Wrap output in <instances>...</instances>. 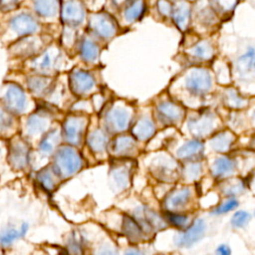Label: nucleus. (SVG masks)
Wrapping results in <instances>:
<instances>
[{
	"label": "nucleus",
	"instance_id": "27",
	"mask_svg": "<svg viewBox=\"0 0 255 255\" xmlns=\"http://www.w3.org/2000/svg\"><path fill=\"white\" fill-rule=\"evenodd\" d=\"M144 10V3L142 0H136L131 3L125 10V18L128 22H132L138 19Z\"/></svg>",
	"mask_w": 255,
	"mask_h": 255
},
{
	"label": "nucleus",
	"instance_id": "33",
	"mask_svg": "<svg viewBox=\"0 0 255 255\" xmlns=\"http://www.w3.org/2000/svg\"><path fill=\"white\" fill-rule=\"evenodd\" d=\"M57 136L56 130L49 132L39 143V149L43 153H50L54 149V143Z\"/></svg>",
	"mask_w": 255,
	"mask_h": 255
},
{
	"label": "nucleus",
	"instance_id": "12",
	"mask_svg": "<svg viewBox=\"0 0 255 255\" xmlns=\"http://www.w3.org/2000/svg\"><path fill=\"white\" fill-rule=\"evenodd\" d=\"M157 117L163 124H174L180 120L183 110L171 102H162L157 106Z\"/></svg>",
	"mask_w": 255,
	"mask_h": 255
},
{
	"label": "nucleus",
	"instance_id": "17",
	"mask_svg": "<svg viewBox=\"0 0 255 255\" xmlns=\"http://www.w3.org/2000/svg\"><path fill=\"white\" fill-rule=\"evenodd\" d=\"M134 146H135V142L132 137L122 135L114 139V141L112 142L111 148H112V151L117 155H126L129 153Z\"/></svg>",
	"mask_w": 255,
	"mask_h": 255
},
{
	"label": "nucleus",
	"instance_id": "45",
	"mask_svg": "<svg viewBox=\"0 0 255 255\" xmlns=\"http://www.w3.org/2000/svg\"><path fill=\"white\" fill-rule=\"evenodd\" d=\"M157 6H158V10L161 14L167 16V15H170L171 11H172V8H171V5L168 1L166 0H159L158 3H157Z\"/></svg>",
	"mask_w": 255,
	"mask_h": 255
},
{
	"label": "nucleus",
	"instance_id": "20",
	"mask_svg": "<svg viewBox=\"0 0 255 255\" xmlns=\"http://www.w3.org/2000/svg\"><path fill=\"white\" fill-rule=\"evenodd\" d=\"M48 126V120L42 115H32L27 120V132L31 135H36L43 132Z\"/></svg>",
	"mask_w": 255,
	"mask_h": 255
},
{
	"label": "nucleus",
	"instance_id": "21",
	"mask_svg": "<svg viewBox=\"0 0 255 255\" xmlns=\"http://www.w3.org/2000/svg\"><path fill=\"white\" fill-rule=\"evenodd\" d=\"M189 16H190L189 8L185 3H182V2L177 4V6L174 8L172 13L173 21L180 30H185L186 27L188 26Z\"/></svg>",
	"mask_w": 255,
	"mask_h": 255
},
{
	"label": "nucleus",
	"instance_id": "1",
	"mask_svg": "<svg viewBox=\"0 0 255 255\" xmlns=\"http://www.w3.org/2000/svg\"><path fill=\"white\" fill-rule=\"evenodd\" d=\"M82 165V160L78 152L70 146L60 147L54 157L53 171L62 178H67L75 174Z\"/></svg>",
	"mask_w": 255,
	"mask_h": 255
},
{
	"label": "nucleus",
	"instance_id": "42",
	"mask_svg": "<svg viewBox=\"0 0 255 255\" xmlns=\"http://www.w3.org/2000/svg\"><path fill=\"white\" fill-rule=\"evenodd\" d=\"M53 59H52V52L47 51L45 54L42 55L41 58H39L36 62V66L41 70H47L52 67Z\"/></svg>",
	"mask_w": 255,
	"mask_h": 255
},
{
	"label": "nucleus",
	"instance_id": "28",
	"mask_svg": "<svg viewBox=\"0 0 255 255\" xmlns=\"http://www.w3.org/2000/svg\"><path fill=\"white\" fill-rule=\"evenodd\" d=\"M190 52L194 57L199 58L201 60H207V59L211 58V56L213 54L212 47L206 41H201V42L197 43L194 47H192Z\"/></svg>",
	"mask_w": 255,
	"mask_h": 255
},
{
	"label": "nucleus",
	"instance_id": "11",
	"mask_svg": "<svg viewBox=\"0 0 255 255\" xmlns=\"http://www.w3.org/2000/svg\"><path fill=\"white\" fill-rule=\"evenodd\" d=\"M142 231H153L164 226L163 221L152 211L141 207L136 211V217L134 218Z\"/></svg>",
	"mask_w": 255,
	"mask_h": 255
},
{
	"label": "nucleus",
	"instance_id": "25",
	"mask_svg": "<svg viewBox=\"0 0 255 255\" xmlns=\"http://www.w3.org/2000/svg\"><path fill=\"white\" fill-rule=\"evenodd\" d=\"M88 144L94 152H102L107 146V137L101 130H94L88 136Z\"/></svg>",
	"mask_w": 255,
	"mask_h": 255
},
{
	"label": "nucleus",
	"instance_id": "13",
	"mask_svg": "<svg viewBox=\"0 0 255 255\" xmlns=\"http://www.w3.org/2000/svg\"><path fill=\"white\" fill-rule=\"evenodd\" d=\"M11 29L19 35H29L37 30V22L27 14H21L12 18Z\"/></svg>",
	"mask_w": 255,
	"mask_h": 255
},
{
	"label": "nucleus",
	"instance_id": "10",
	"mask_svg": "<svg viewBox=\"0 0 255 255\" xmlns=\"http://www.w3.org/2000/svg\"><path fill=\"white\" fill-rule=\"evenodd\" d=\"M85 17L84 9L80 2L75 0L67 1L62 8V20L68 25H78Z\"/></svg>",
	"mask_w": 255,
	"mask_h": 255
},
{
	"label": "nucleus",
	"instance_id": "44",
	"mask_svg": "<svg viewBox=\"0 0 255 255\" xmlns=\"http://www.w3.org/2000/svg\"><path fill=\"white\" fill-rule=\"evenodd\" d=\"M11 124H12L11 118L0 110V132H3L6 129H8Z\"/></svg>",
	"mask_w": 255,
	"mask_h": 255
},
{
	"label": "nucleus",
	"instance_id": "9",
	"mask_svg": "<svg viewBox=\"0 0 255 255\" xmlns=\"http://www.w3.org/2000/svg\"><path fill=\"white\" fill-rule=\"evenodd\" d=\"M5 104L9 111L19 114L26 107V97L23 90L17 85H11L5 94Z\"/></svg>",
	"mask_w": 255,
	"mask_h": 255
},
{
	"label": "nucleus",
	"instance_id": "41",
	"mask_svg": "<svg viewBox=\"0 0 255 255\" xmlns=\"http://www.w3.org/2000/svg\"><path fill=\"white\" fill-rule=\"evenodd\" d=\"M36 41H32V39H25L23 42L19 44V46L15 47L19 53L21 54H31L37 50Z\"/></svg>",
	"mask_w": 255,
	"mask_h": 255
},
{
	"label": "nucleus",
	"instance_id": "8",
	"mask_svg": "<svg viewBox=\"0 0 255 255\" xmlns=\"http://www.w3.org/2000/svg\"><path fill=\"white\" fill-rule=\"evenodd\" d=\"M70 86L76 95H84L94 88L95 81L89 73L82 70H75L70 76Z\"/></svg>",
	"mask_w": 255,
	"mask_h": 255
},
{
	"label": "nucleus",
	"instance_id": "18",
	"mask_svg": "<svg viewBox=\"0 0 255 255\" xmlns=\"http://www.w3.org/2000/svg\"><path fill=\"white\" fill-rule=\"evenodd\" d=\"M123 230L124 233L128 237L129 240L138 241L142 238V229L136 222V220L130 216H125L123 222Z\"/></svg>",
	"mask_w": 255,
	"mask_h": 255
},
{
	"label": "nucleus",
	"instance_id": "38",
	"mask_svg": "<svg viewBox=\"0 0 255 255\" xmlns=\"http://www.w3.org/2000/svg\"><path fill=\"white\" fill-rule=\"evenodd\" d=\"M83 237L80 236V235H72L70 240H69V243H68V249L69 251L74 254V255H77L79 254L82 249H83Z\"/></svg>",
	"mask_w": 255,
	"mask_h": 255
},
{
	"label": "nucleus",
	"instance_id": "43",
	"mask_svg": "<svg viewBox=\"0 0 255 255\" xmlns=\"http://www.w3.org/2000/svg\"><path fill=\"white\" fill-rule=\"evenodd\" d=\"M227 103L230 107L239 108L243 105V99L240 98L234 91H230L227 94Z\"/></svg>",
	"mask_w": 255,
	"mask_h": 255
},
{
	"label": "nucleus",
	"instance_id": "3",
	"mask_svg": "<svg viewBox=\"0 0 255 255\" xmlns=\"http://www.w3.org/2000/svg\"><path fill=\"white\" fill-rule=\"evenodd\" d=\"M8 159L15 169H23L29 162V146L21 138H16L9 147Z\"/></svg>",
	"mask_w": 255,
	"mask_h": 255
},
{
	"label": "nucleus",
	"instance_id": "36",
	"mask_svg": "<svg viewBox=\"0 0 255 255\" xmlns=\"http://www.w3.org/2000/svg\"><path fill=\"white\" fill-rule=\"evenodd\" d=\"M113 178L117 186L120 188H125L128 184V175L127 172V169L123 167H119L113 171Z\"/></svg>",
	"mask_w": 255,
	"mask_h": 255
},
{
	"label": "nucleus",
	"instance_id": "47",
	"mask_svg": "<svg viewBox=\"0 0 255 255\" xmlns=\"http://www.w3.org/2000/svg\"><path fill=\"white\" fill-rule=\"evenodd\" d=\"M216 254L217 255H231V250L227 245L222 244V245L217 247Z\"/></svg>",
	"mask_w": 255,
	"mask_h": 255
},
{
	"label": "nucleus",
	"instance_id": "4",
	"mask_svg": "<svg viewBox=\"0 0 255 255\" xmlns=\"http://www.w3.org/2000/svg\"><path fill=\"white\" fill-rule=\"evenodd\" d=\"M129 121V113L122 107L112 108L105 117L107 128L112 132L123 131L127 128Z\"/></svg>",
	"mask_w": 255,
	"mask_h": 255
},
{
	"label": "nucleus",
	"instance_id": "7",
	"mask_svg": "<svg viewBox=\"0 0 255 255\" xmlns=\"http://www.w3.org/2000/svg\"><path fill=\"white\" fill-rule=\"evenodd\" d=\"M90 27L95 34L102 38H110L116 33V23L107 14H96L90 19Z\"/></svg>",
	"mask_w": 255,
	"mask_h": 255
},
{
	"label": "nucleus",
	"instance_id": "15",
	"mask_svg": "<svg viewBox=\"0 0 255 255\" xmlns=\"http://www.w3.org/2000/svg\"><path fill=\"white\" fill-rule=\"evenodd\" d=\"M190 196L191 193L189 188L181 187L179 189H176L167 196L165 201L166 208L168 209V211H174L176 209H179L185 204H187V202L190 199Z\"/></svg>",
	"mask_w": 255,
	"mask_h": 255
},
{
	"label": "nucleus",
	"instance_id": "35",
	"mask_svg": "<svg viewBox=\"0 0 255 255\" xmlns=\"http://www.w3.org/2000/svg\"><path fill=\"white\" fill-rule=\"evenodd\" d=\"M250 220V214L247 211L239 210L234 213L231 218V225L236 228L244 227Z\"/></svg>",
	"mask_w": 255,
	"mask_h": 255
},
{
	"label": "nucleus",
	"instance_id": "26",
	"mask_svg": "<svg viewBox=\"0 0 255 255\" xmlns=\"http://www.w3.org/2000/svg\"><path fill=\"white\" fill-rule=\"evenodd\" d=\"M81 56L86 62H93L99 56V49L93 42L84 40L81 44Z\"/></svg>",
	"mask_w": 255,
	"mask_h": 255
},
{
	"label": "nucleus",
	"instance_id": "24",
	"mask_svg": "<svg viewBox=\"0 0 255 255\" xmlns=\"http://www.w3.org/2000/svg\"><path fill=\"white\" fill-rule=\"evenodd\" d=\"M203 144L201 141L193 139L189 140L186 143H184L181 147L177 149V155L180 158H190L192 156H195V154H198L202 151Z\"/></svg>",
	"mask_w": 255,
	"mask_h": 255
},
{
	"label": "nucleus",
	"instance_id": "31",
	"mask_svg": "<svg viewBox=\"0 0 255 255\" xmlns=\"http://www.w3.org/2000/svg\"><path fill=\"white\" fill-rule=\"evenodd\" d=\"M21 236L22 235L20 233V230L17 231L14 228H7L0 233V244L4 247H7Z\"/></svg>",
	"mask_w": 255,
	"mask_h": 255
},
{
	"label": "nucleus",
	"instance_id": "14",
	"mask_svg": "<svg viewBox=\"0 0 255 255\" xmlns=\"http://www.w3.org/2000/svg\"><path fill=\"white\" fill-rule=\"evenodd\" d=\"M213 128L212 117L205 114L200 115L197 118L191 119L188 123V128L191 133L196 136H203L210 132Z\"/></svg>",
	"mask_w": 255,
	"mask_h": 255
},
{
	"label": "nucleus",
	"instance_id": "32",
	"mask_svg": "<svg viewBox=\"0 0 255 255\" xmlns=\"http://www.w3.org/2000/svg\"><path fill=\"white\" fill-rule=\"evenodd\" d=\"M165 218L171 225L176 226L178 228H184L188 221V218L186 215L179 214L174 211H166Z\"/></svg>",
	"mask_w": 255,
	"mask_h": 255
},
{
	"label": "nucleus",
	"instance_id": "5",
	"mask_svg": "<svg viewBox=\"0 0 255 255\" xmlns=\"http://www.w3.org/2000/svg\"><path fill=\"white\" fill-rule=\"evenodd\" d=\"M85 124V120L81 117H68L63 125V134L65 139L73 145L79 144L84 131Z\"/></svg>",
	"mask_w": 255,
	"mask_h": 255
},
{
	"label": "nucleus",
	"instance_id": "6",
	"mask_svg": "<svg viewBox=\"0 0 255 255\" xmlns=\"http://www.w3.org/2000/svg\"><path fill=\"white\" fill-rule=\"evenodd\" d=\"M205 229H206L205 222L202 219L194 220L192 224L188 226L184 230V232L178 237L176 244L179 247H185V248H188L194 245L204 236Z\"/></svg>",
	"mask_w": 255,
	"mask_h": 255
},
{
	"label": "nucleus",
	"instance_id": "46",
	"mask_svg": "<svg viewBox=\"0 0 255 255\" xmlns=\"http://www.w3.org/2000/svg\"><path fill=\"white\" fill-rule=\"evenodd\" d=\"M98 255H118V252L110 246H103L99 249Z\"/></svg>",
	"mask_w": 255,
	"mask_h": 255
},
{
	"label": "nucleus",
	"instance_id": "50",
	"mask_svg": "<svg viewBox=\"0 0 255 255\" xmlns=\"http://www.w3.org/2000/svg\"><path fill=\"white\" fill-rule=\"evenodd\" d=\"M124 1H125V0H114V2L117 3V4H121V3L124 2Z\"/></svg>",
	"mask_w": 255,
	"mask_h": 255
},
{
	"label": "nucleus",
	"instance_id": "34",
	"mask_svg": "<svg viewBox=\"0 0 255 255\" xmlns=\"http://www.w3.org/2000/svg\"><path fill=\"white\" fill-rule=\"evenodd\" d=\"M238 0H210V3L214 9L221 13H228L234 9Z\"/></svg>",
	"mask_w": 255,
	"mask_h": 255
},
{
	"label": "nucleus",
	"instance_id": "30",
	"mask_svg": "<svg viewBox=\"0 0 255 255\" xmlns=\"http://www.w3.org/2000/svg\"><path fill=\"white\" fill-rule=\"evenodd\" d=\"M37 179L40 183V185L46 190V191H51L54 189L55 186V179L53 177V174L51 172V170H49L48 168L41 170L38 175H37Z\"/></svg>",
	"mask_w": 255,
	"mask_h": 255
},
{
	"label": "nucleus",
	"instance_id": "2",
	"mask_svg": "<svg viewBox=\"0 0 255 255\" xmlns=\"http://www.w3.org/2000/svg\"><path fill=\"white\" fill-rule=\"evenodd\" d=\"M211 77L209 73L203 69L193 70L186 78V89L193 95H203L211 88Z\"/></svg>",
	"mask_w": 255,
	"mask_h": 255
},
{
	"label": "nucleus",
	"instance_id": "29",
	"mask_svg": "<svg viewBox=\"0 0 255 255\" xmlns=\"http://www.w3.org/2000/svg\"><path fill=\"white\" fill-rule=\"evenodd\" d=\"M28 86L30 90L35 94H42L47 91L50 86V81L44 77H33L29 80Z\"/></svg>",
	"mask_w": 255,
	"mask_h": 255
},
{
	"label": "nucleus",
	"instance_id": "51",
	"mask_svg": "<svg viewBox=\"0 0 255 255\" xmlns=\"http://www.w3.org/2000/svg\"><path fill=\"white\" fill-rule=\"evenodd\" d=\"M191 1H193V0H191Z\"/></svg>",
	"mask_w": 255,
	"mask_h": 255
},
{
	"label": "nucleus",
	"instance_id": "37",
	"mask_svg": "<svg viewBox=\"0 0 255 255\" xmlns=\"http://www.w3.org/2000/svg\"><path fill=\"white\" fill-rule=\"evenodd\" d=\"M254 64V51L251 48L249 52H247L245 55H243L238 62V67L243 71H249L253 69Z\"/></svg>",
	"mask_w": 255,
	"mask_h": 255
},
{
	"label": "nucleus",
	"instance_id": "19",
	"mask_svg": "<svg viewBox=\"0 0 255 255\" xmlns=\"http://www.w3.org/2000/svg\"><path fill=\"white\" fill-rule=\"evenodd\" d=\"M235 168V163L228 157H218L214 160L211 171L215 177H222L231 173Z\"/></svg>",
	"mask_w": 255,
	"mask_h": 255
},
{
	"label": "nucleus",
	"instance_id": "23",
	"mask_svg": "<svg viewBox=\"0 0 255 255\" xmlns=\"http://www.w3.org/2000/svg\"><path fill=\"white\" fill-rule=\"evenodd\" d=\"M231 143H232V134L227 131H221L216 133L210 140V144L212 148L220 152L228 150Z\"/></svg>",
	"mask_w": 255,
	"mask_h": 255
},
{
	"label": "nucleus",
	"instance_id": "16",
	"mask_svg": "<svg viewBox=\"0 0 255 255\" xmlns=\"http://www.w3.org/2000/svg\"><path fill=\"white\" fill-rule=\"evenodd\" d=\"M155 130L153 124L146 118L139 119L131 128V133L134 138L138 140H145L149 138Z\"/></svg>",
	"mask_w": 255,
	"mask_h": 255
},
{
	"label": "nucleus",
	"instance_id": "49",
	"mask_svg": "<svg viewBox=\"0 0 255 255\" xmlns=\"http://www.w3.org/2000/svg\"><path fill=\"white\" fill-rule=\"evenodd\" d=\"M125 255H141V253H139L138 251H135V250H129Z\"/></svg>",
	"mask_w": 255,
	"mask_h": 255
},
{
	"label": "nucleus",
	"instance_id": "40",
	"mask_svg": "<svg viewBox=\"0 0 255 255\" xmlns=\"http://www.w3.org/2000/svg\"><path fill=\"white\" fill-rule=\"evenodd\" d=\"M200 170H201V166L199 163H195V162L189 163L183 169V176L187 180L194 179L199 175Z\"/></svg>",
	"mask_w": 255,
	"mask_h": 255
},
{
	"label": "nucleus",
	"instance_id": "22",
	"mask_svg": "<svg viewBox=\"0 0 255 255\" xmlns=\"http://www.w3.org/2000/svg\"><path fill=\"white\" fill-rule=\"evenodd\" d=\"M36 12L43 17H52L57 13L58 0H34Z\"/></svg>",
	"mask_w": 255,
	"mask_h": 255
},
{
	"label": "nucleus",
	"instance_id": "39",
	"mask_svg": "<svg viewBox=\"0 0 255 255\" xmlns=\"http://www.w3.org/2000/svg\"><path fill=\"white\" fill-rule=\"evenodd\" d=\"M238 206V201L234 198H229L228 200H226L224 203L220 204L219 206H217L212 213L214 214H224V213H227L233 209H235L236 207Z\"/></svg>",
	"mask_w": 255,
	"mask_h": 255
},
{
	"label": "nucleus",
	"instance_id": "48",
	"mask_svg": "<svg viewBox=\"0 0 255 255\" xmlns=\"http://www.w3.org/2000/svg\"><path fill=\"white\" fill-rule=\"evenodd\" d=\"M17 0H0V5L3 7V8H8V7H11L15 4Z\"/></svg>",
	"mask_w": 255,
	"mask_h": 255
}]
</instances>
